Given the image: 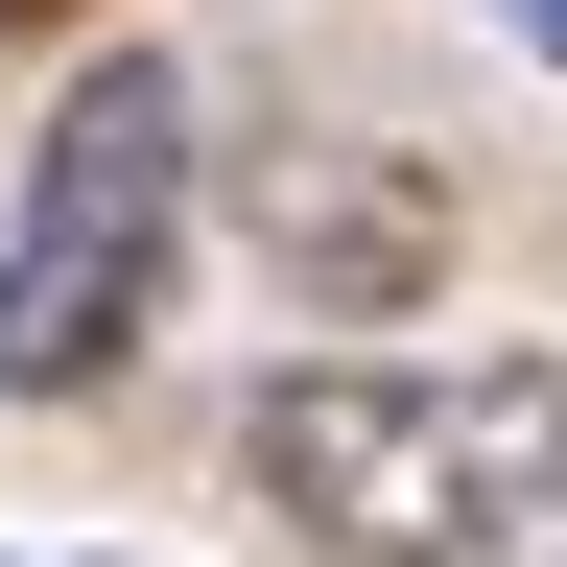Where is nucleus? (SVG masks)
<instances>
[{
	"label": "nucleus",
	"mask_w": 567,
	"mask_h": 567,
	"mask_svg": "<svg viewBox=\"0 0 567 567\" xmlns=\"http://www.w3.org/2000/svg\"><path fill=\"white\" fill-rule=\"evenodd\" d=\"M237 496L331 567H496L567 520V354H284L237 402Z\"/></svg>",
	"instance_id": "nucleus-1"
},
{
	"label": "nucleus",
	"mask_w": 567,
	"mask_h": 567,
	"mask_svg": "<svg viewBox=\"0 0 567 567\" xmlns=\"http://www.w3.org/2000/svg\"><path fill=\"white\" fill-rule=\"evenodd\" d=\"M166 260H189V71L166 48H95L48 95V142H24V213H0V402L142 379Z\"/></svg>",
	"instance_id": "nucleus-2"
},
{
	"label": "nucleus",
	"mask_w": 567,
	"mask_h": 567,
	"mask_svg": "<svg viewBox=\"0 0 567 567\" xmlns=\"http://www.w3.org/2000/svg\"><path fill=\"white\" fill-rule=\"evenodd\" d=\"M260 260L308 331H402L425 284H450V166H402V142H284L260 166Z\"/></svg>",
	"instance_id": "nucleus-3"
},
{
	"label": "nucleus",
	"mask_w": 567,
	"mask_h": 567,
	"mask_svg": "<svg viewBox=\"0 0 567 567\" xmlns=\"http://www.w3.org/2000/svg\"><path fill=\"white\" fill-rule=\"evenodd\" d=\"M48 24H95V0H0V48H48Z\"/></svg>",
	"instance_id": "nucleus-4"
},
{
	"label": "nucleus",
	"mask_w": 567,
	"mask_h": 567,
	"mask_svg": "<svg viewBox=\"0 0 567 567\" xmlns=\"http://www.w3.org/2000/svg\"><path fill=\"white\" fill-rule=\"evenodd\" d=\"M496 24H520V48H544V71H567V0H496Z\"/></svg>",
	"instance_id": "nucleus-5"
}]
</instances>
